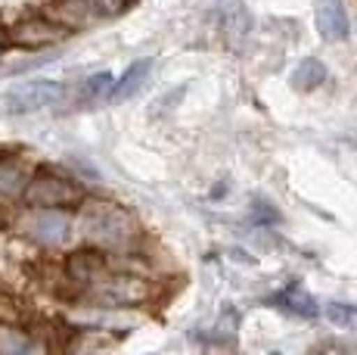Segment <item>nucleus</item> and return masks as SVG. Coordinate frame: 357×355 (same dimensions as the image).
I'll list each match as a JSON object with an SVG mask.
<instances>
[{"label":"nucleus","instance_id":"f257e3e1","mask_svg":"<svg viewBox=\"0 0 357 355\" xmlns=\"http://www.w3.org/2000/svg\"><path fill=\"white\" fill-rule=\"evenodd\" d=\"M78 234L91 243L93 249L106 252V256H115V252H128L140 240V224L137 218L128 212L125 206L109 200H84L78 209Z\"/></svg>","mask_w":357,"mask_h":355},{"label":"nucleus","instance_id":"f03ea898","mask_svg":"<svg viewBox=\"0 0 357 355\" xmlns=\"http://www.w3.org/2000/svg\"><path fill=\"white\" fill-rule=\"evenodd\" d=\"M155 296V284L149 277H143L140 271H102L97 281H91L81 290L91 309H102V312H121V309H137V305L153 303Z\"/></svg>","mask_w":357,"mask_h":355},{"label":"nucleus","instance_id":"7ed1b4c3","mask_svg":"<svg viewBox=\"0 0 357 355\" xmlns=\"http://www.w3.org/2000/svg\"><path fill=\"white\" fill-rule=\"evenodd\" d=\"M75 218L68 209H53V206H25L13 222V231L25 237L29 243L40 249H59L72 237Z\"/></svg>","mask_w":357,"mask_h":355},{"label":"nucleus","instance_id":"20e7f679","mask_svg":"<svg viewBox=\"0 0 357 355\" xmlns=\"http://www.w3.org/2000/svg\"><path fill=\"white\" fill-rule=\"evenodd\" d=\"M25 206H53V209H68L81 203V187L72 178L53 172V168H38L29 175V184L22 190Z\"/></svg>","mask_w":357,"mask_h":355},{"label":"nucleus","instance_id":"39448f33","mask_svg":"<svg viewBox=\"0 0 357 355\" xmlns=\"http://www.w3.org/2000/svg\"><path fill=\"white\" fill-rule=\"evenodd\" d=\"M68 100V85L66 81H53V78H34L22 81V85H13L3 94V109L6 113H38L47 106H59Z\"/></svg>","mask_w":357,"mask_h":355},{"label":"nucleus","instance_id":"423d86ee","mask_svg":"<svg viewBox=\"0 0 357 355\" xmlns=\"http://www.w3.org/2000/svg\"><path fill=\"white\" fill-rule=\"evenodd\" d=\"M68 35V29L56 22L50 16H29L22 22H16L6 31V44L22 47V50H44V47L59 44Z\"/></svg>","mask_w":357,"mask_h":355},{"label":"nucleus","instance_id":"0eeeda50","mask_svg":"<svg viewBox=\"0 0 357 355\" xmlns=\"http://www.w3.org/2000/svg\"><path fill=\"white\" fill-rule=\"evenodd\" d=\"M102 271H109V259H106V252H100V249L72 252L66 262V277L72 284H78L81 290H84L91 281H97Z\"/></svg>","mask_w":357,"mask_h":355},{"label":"nucleus","instance_id":"6e6552de","mask_svg":"<svg viewBox=\"0 0 357 355\" xmlns=\"http://www.w3.org/2000/svg\"><path fill=\"white\" fill-rule=\"evenodd\" d=\"M221 35L230 50H243L252 35V13L245 3H230L221 16Z\"/></svg>","mask_w":357,"mask_h":355},{"label":"nucleus","instance_id":"1a4fd4ad","mask_svg":"<svg viewBox=\"0 0 357 355\" xmlns=\"http://www.w3.org/2000/svg\"><path fill=\"white\" fill-rule=\"evenodd\" d=\"M47 349V343H40L34 333L22 331L16 321H0V355H31Z\"/></svg>","mask_w":357,"mask_h":355},{"label":"nucleus","instance_id":"9d476101","mask_svg":"<svg viewBox=\"0 0 357 355\" xmlns=\"http://www.w3.org/2000/svg\"><path fill=\"white\" fill-rule=\"evenodd\" d=\"M317 29L326 41L348 38V13L342 0H317Z\"/></svg>","mask_w":357,"mask_h":355},{"label":"nucleus","instance_id":"9b49d317","mask_svg":"<svg viewBox=\"0 0 357 355\" xmlns=\"http://www.w3.org/2000/svg\"><path fill=\"white\" fill-rule=\"evenodd\" d=\"M29 168L13 156H0V203L22 200V190L29 184Z\"/></svg>","mask_w":357,"mask_h":355},{"label":"nucleus","instance_id":"f8f14e48","mask_svg":"<svg viewBox=\"0 0 357 355\" xmlns=\"http://www.w3.org/2000/svg\"><path fill=\"white\" fill-rule=\"evenodd\" d=\"M93 16H97V10H93L87 0H56V3L50 6V19H56V22L68 31L87 25Z\"/></svg>","mask_w":357,"mask_h":355},{"label":"nucleus","instance_id":"ddd939ff","mask_svg":"<svg viewBox=\"0 0 357 355\" xmlns=\"http://www.w3.org/2000/svg\"><path fill=\"white\" fill-rule=\"evenodd\" d=\"M149 69H153V63H149V59H140V63H134V66H130V69L112 85V94H109V97H112L115 103H121V100H130L143 85H146Z\"/></svg>","mask_w":357,"mask_h":355},{"label":"nucleus","instance_id":"4468645a","mask_svg":"<svg viewBox=\"0 0 357 355\" xmlns=\"http://www.w3.org/2000/svg\"><path fill=\"white\" fill-rule=\"evenodd\" d=\"M273 303H277L280 309H286V312H292V315H298V318H314V315L320 312L317 299L307 296L301 287H289V290H283L280 296H273Z\"/></svg>","mask_w":357,"mask_h":355},{"label":"nucleus","instance_id":"2eb2a0df","mask_svg":"<svg viewBox=\"0 0 357 355\" xmlns=\"http://www.w3.org/2000/svg\"><path fill=\"white\" fill-rule=\"evenodd\" d=\"M324 81H326V66L314 57L301 59L298 69L292 72V85L298 87V91H314V87H320Z\"/></svg>","mask_w":357,"mask_h":355},{"label":"nucleus","instance_id":"dca6fc26","mask_svg":"<svg viewBox=\"0 0 357 355\" xmlns=\"http://www.w3.org/2000/svg\"><path fill=\"white\" fill-rule=\"evenodd\" d=\"M324 318L339 331H351L357 333V305L348 303H326L324 305Z\"/></svg>","mask_w":357,"mask_h":355},{"label":"nucleus","instance_id":"f3484780","mask_svg":"<svg viewBox=\"0 0 357 355\" xmlns=\"http://www.w3.org/2000/svg\"><path fill=\"white\" fill-rule=\"evenodd\" d=\"M112 85H115V78L109 72L91 75V78L84 81V87H81V100H87V103H93V100H106L109 94H112Z\"/></svg>","mask_w":357,"mask_h":355},{"label":"nucleus","instance_id":"a211bd4d","mask_svg":"<svg viewBox=\"0 0 357 355\" xmlns=\"http://www.w3.org/2000/svg\"><path fill=\"white\" fill-rule=\"evenodd\" d=\"M252 206H255V222H258V224H261V222H280V215L271 209V203H261V200H255Z\"/></svg>","mask_w":357,"mask_h":355},{"label":"nucleus","instance_id":"6ab92c4d","mask_svg":"<svg viewBox=\"0 0 357 355\" xmlns=\"http://www.w3.org/2000/svg\"><path fill=\"white\" fill-rule=\"evenodd\" d=\"M3 47H6V35L0 31V57H3Z\"/></svg>","mask_w":357,"mask_h":355}]
</instances>
